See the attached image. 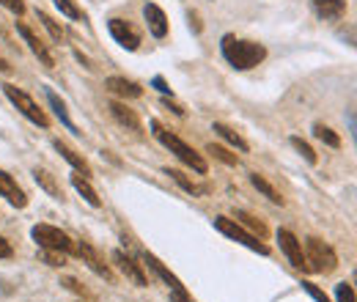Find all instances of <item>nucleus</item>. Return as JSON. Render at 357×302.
<instances>
[{
  "label": "nucleus",
  "mask_w": 357,
  "mask_h": 302,
  "mask_svg": "<svg viewBox=\"0 0 357 302\" xmlns=\"http://www.w3.org/2000/svg\"><path fill=\"white\" fill-rule=\"evenodd\" d=\"M220 52L223 58L239 72H248L253 66H259L267 58V47L259 42H248V39H236L234 33H225L220 39Z\"/></svg>",
  "instance_id": "obj_1"
},
{
  "label": "nucleus",
  "mask_w": 357,
  "mask_h": 302,
  "mask_svg": "<svg viewBox=\"0 0 357 302\" xmlns=\"http://www.w3.org/2000/svg\"><path fill=\"white\" fill-rule=\"evenodd\" d=\"M149 127H151V135H154V137H157V140H160V143H162V146H165L171 154H176V160H181L187 168H192V171L201 173V176H206V173H209L206 160H204V157H201V154H198L192 146H187V143H184L178 135L168 132L162 124H160V121H157V119H151V121H149Z\"/></svg>",
  "instance_id": "obj_2"
},
{
  "label": "nucleus",
  "mask_w": 357,
  "mask_h": 302,
  "mask_svg": "<svg viewBox=\"0 0 357 302\" xmlns=\"http://www.w3.org/2000/svg\"><path fill=\"white\" fill-rule=\"evenodd\" d=\"M305 269L308 272H316V275H330V272H335V266H338V256H335V250L324 242V239H319V236H308L305 239Z\"/></svg>",
  "instance_id": "obj_3"
},
{
  "label": "nucleus",
  "mask_w": 357,
  "mask_h": 302,
  "mask_svg": "<svg viewBox=\"0 0 357 302\" xmlns=\"http://www.w3.org/2000/svg\"><path fill=\"white\" fill-rule=\"evenodd\" d=\"M31 236H33V242H36V245H39L42 250H58V253L75 256V239H72V236H69L66 231L55 228V225L39 222V225H33Z\"/></svg>",
  "instance_id": "obj_4"
},
{
  "label": "nucleus",
  "mask_w": 357,
  "mask_h": 302,
  "mask_svg": "<svg viewBox=\"0 0 357 302\" xmlns=\"http://www.w3.org/2000/svg\"><path fill=\"white\" fill-rule=\"evenodd\" d=\"M215 228L228 236V239H234V242H239V245H245L248 250H253V253H259V256H269V248L264 245V239H259V236H253L250 231H245L234 217H215Z\"/></svg>",
  "instance_id": "obj_5"
},
{
  "label": "nucleus",
  "mask_w": 357,
  "mask_h": 302,
  "mask_svg": "<svg viewBox=\"0 0 357 302\" xmlns=\"http://www.w3.org/2000/svg\"><path fill=\"white\" fill-rule=\"evenodd\" d=\"M3 93L11 99V105H14V107L28 119V121H33V124H36V127H42V130L50 127V116H47L45 110L33 102V96H31V93H25L22 88L11 86V83H6V86H3Z\"/></svg>",
  "instance_id": "obj_6"
},
{
  "label": "nucleus",
  "mask_w": 357,
  "mask_h": 302,
  "mask_svg": "<svg viewBox=\"0 0 357 302\" xmlns=\"http://www.w3.org/2000/svg\"><path fill=\"white\" fill-rule=\"evenodd\" d=\"M107 31H110V36L116 39V44H121V47L130 50V52H135V50L140 47V33L135 31L127 20H121V17H113V20L107 22Z\"/></svg>",
  "instance_id": "obj_7"
},
{
  "label": "nucleus",
  "mask_w": 357,
  "mask_h": 302,
  "mask_svg": "<svg viewBox=\"0 0 357 302\" xmlns=\"http://www.w3.org/2000/svg\"><path fill=\"white\" fill-rule=\"evenodd\" d=\"M113 264L119 266V272L127 278V280H132L135 286H149V280H146V272H143V266L140 264H135V259L130 256V253H124V250H113Z\"/></svg>",
  "instance_id": "obj_8"
},
{
  "label": "nucleus",
  "mask_w": 357,
  "mask_h": 302,
  "mask_svg": "<svg viewBox=\"0 0 357 302\" xmlns=\"http://www.w3.org/2000/svg\"><path fill=\"white\" fill-rule=\"evenodd\" d=\"M278 242H280V250L286 253V259L291 261V266H294V269H305L303 242H300L289 228H280V231H278Z\"/></svg>",
  "instance_id": "obj_9"
},
{
  "label": "nucleus",
  "mask_w": 357,
  "mask_h": 302,
  "mask_svg": "<svg viewBox=\"0 0 357 302\" xmlns=\"http://www.w3.org/2000/svg\"><path fill=\"white\" fill-rule=\"evenodd\" d=\"M75 256L77 259H83V264H89L91 272H96L99 278H105V280H113V272H110V266L105 264V259L91 248L89 242H75Z\"/></svg>",
  "instance_id": "obj_10"
},
{
  "label": "nucleus",
  "mask_w": 357,
  "mask_h": 302,
  "mask_svg": "<svg viewBox=\"0 0 357 302\" xmlns=\"http://www.w3.org/2000/svg\"><path fill=\"white\" fill-rule=\"evenodd\" d=\"M17 33L22 36V42L28 44V50H31V52L45 63L47 69H52V66H55V58H52V52L47 50V44L42 42V39H39V36L25 25V22H17Z\"/></svg>",
  "instance_id": "obj_11"
},
{
  "label": "nucleus",
  "mask_w": 357,
  "mask_h": 302,
  "mask_svg": "<svg viewBox=\"0 0 357 302\" xmlns=\"http://www.w3.org/2000/svg\"><path fill=\"white\" fill-rule=\"evenodd\" d=\"M0 198H6L14 209H25V206H28V195H25V190L17 184L14 176H8L3 168H0Z\"/></svg>",
  "instance_id": "obj_12"
},
{
  "label": "nucleus",
  "mask_w": 357,
  "mask_h": 302,
  "mask_svg": "<svg viewBox=\"0 0 357 302\" xmlns=\"http://www.w3.org/2000/svg\"><path fill=\"white\" fill-rule=\"evenodd\" d=\"M143 17H146L149 33H151L154 39H165V36H168V17H165V11H162L157 3H146V6H143Z\"/></svg>",
  "instance_id": "obj_13"
},
{
  "label": "nucleus",
  "mask_w": 357,
  "mask_h": 302,
  "mask_svg": "<svg viewBox=\"0 0 357 302\" xmlns=\"http://www.w3.org/2000/svg\"><path fill=\"white\" fill-rule=\"evenodd\" d=\"M313 14L319 20H341L347 14V0H311Z\"/></svg>",
  "instance_id": "obj_14"
},
{
  "label": "nucleus",
  "mask_w": 357,
  "mask_h": 302,
  "mask_svg": "<svg viewBox=\"0 0 357 302\" xmlns=\"http://www.w3.org/2000/svg\"><path fill=\"white\" fill-rule=\"evenodd\" d=\"M52 146H55V151H58V154H61V157H63V160H66V163L75 168V173H83L86 179H91V176H93L91 165L83 160V157H80V154H77V151H75V149H72V146H66L63 140H52Z\"/></svg>",
  "instance_id": "obj_15"
},
{
  "label": "nucleus",
  "mask_w": 357,
  "mask_h": 302,
  "mask_svg": "<svg viewBox=\"0 0 357 302\" xmlns=\"http://www.w3.org/2000/svg\"><path fill=\"white\" fill-rule=\"evenodd\" d=\"M105 88H107L110 93L121 96V99H137V96H143V88L137 86L135 80H127V77H107V80H105Z\"/></svg>",
  "instance_id": "obj_16"
},
{
  "label": "nucleus",
  "mask_w": 357,
  "mask_h": 302,
  "mask_svg": "<svg viewBox=\"0 0 357 302\" xmlns=\"http://www.w3.org/2000/svg\"><path fill=\"white\" fill-rule=\"evenodd\" d=\"M143 261H146V266H149L160 280H165V283H168V289H184V286H181V280H178L176 275H174L162 261L157 259L154 253H149V250H146V253H143Z\"/></svg>",
  "instance_id": "obj_17"
},
{
  "label": "nucleus",
  "mask_w": 357,
  "mask_h": 302,
  "mask_svg": "<svg viewBox=\"0 0 357 302\" xmlns=\"http://www.w3.org/2000/svg\"><path fill=\"white\" fill-rule=\"evenodd\" d=\"M110 113H113V119H116L121 127H127V130H132V132L143 130L137 113H135L132 107H127V102H110Z\"/></svg>",
  "instance_id": "obj_18"
},
{
  "label": "nucleus",
  "mask_w": 357,
  "mask_h": 302,
  "mask_svg": "<svg viewBox=\"0 0 357 302\" xmlns=\"http://www.w3.org/2000/svg\"><path fill=\"white\" fill-rule=\"evenodd\" d=\"M165 176H171V179L176 181L178 187L184 190V192H190V195H195V198H204V195H209V184H198V181L187 179V173L176 171V168H165Z\"/></svg>",
  "instance_id": "obj_19"
},
{
  "label": "nucleus",
  "mask_w": 357,
  "mask_h": 302,
  "mask_svg": "<svg viewBox=\"0 0 357 302\" xmlns=\"http://www.w3.org/2000/svg\"><path fill=\"white\" fill-rule=\"evenodd\" d=\"M45 93H47V102H50V107H52V113L58 116V121H61V124H63V127H66V130H69V132H75V135H80V130L75 127V121L69 119V110H66V105H63V99H61V96H58V93H55L52 88H45Z\"/></svg>",
  "instance_id": "obj_20"
},
{
  "label": "nucleus",
  "mask_w": 357,
  "mask_h": 302,
  "mask_svg": "<svg viewBox=\"0 0 357 302\" xmlns=\"http://www.w3.org/2000/svg\"><path fill=\"white\" fill-rule=\"evenodd\" d=\"M234 220L245 228V231H250L253 236H259V239H267V225H264V220H259L256 215H250V212H245V209H236L234 212Z\"/></svg>",
  "instance_id": "obj_21"
},
{
  "label": "nucleus",
  "mask_w": 357,
  "mask_h": 302,
  "mask_svg": "<svg viewBox=\"0 0 357 302\" xmlns=\"http://www.w3.org/2000/svg\"><path fill=\"white\" fill-rule=\"evenodd\" d=\"M72 187H75V190L83 195V201H86V204H91L93 209H99V206H102V198H99V192L91 187V181L86 179V176H83V173H75V176H72Z\"/></svg>",
  "instance_id": "obj_22"
},
{
  "label": "nucleus",
  "mask_w": 357,
  "mask_h": 302,
  "mask_svg": "<svg viewBox=\"0 0 357 302\" xmlns=\"http://www.w3.org/2000/svg\"><path fill=\"white\" fill-rule=\"evenodd\" d=\"M250 184H253V187H256V190H259V192L267 198L269 204H275V206H283V204H286V201H283V195H280V192H278V190L269 184L264 176H259V173H250Z\"/></svg>",
  "instance_id": "obj_23"
},
{
  "label": "nucleus",
  "mask_w": 357,
  "mask_h": 302,
  "mask_svg": "<svg viewBox=\"0 0 357 302\" xmlns=\"http://www.w3.org/2000/svg\"><path fill=\"white\" fill-rule=\"evenodd\" d=\"M33 179H36V184L45 190L47 195H52V198H63L61 184L55 181V176L47 171V168H33Z\"/></svg>",
  "instance_id": "obj_24"
},
{
  "label": "nucleus",
  "mask_w": 357,
  "mask_h": 302,
  "mask_svg": "<svg viewBox=\"0 0 357 302\" xmlns=\"http://www.w3.org/2000/svg\"><path fill=\"white\" fill-rule=\"evenodd\" d=\"M212 130L218 132L228 146H234V149H239V151H248V149H250V146H248V140H245L236 130H231L228 124H223V121H215V127H212Z\"/></svg>",
  "instance_id": "obj_25"
},
{
  "label": "nucleus",
  "mask_w": 357,
  "mask_h": 302,
  "mask_svg": "<svg viewBox=\"0 0 357 302\" xmlns=\"http://www.w3.org/2000/svg\"><path fill=\"white\" fill-rule=\"evenodd\" d=\"M289 143H291V149H294L297 154H303V160H305L308 165H316V163H319V157H316V151L311 149V143H305L300 135H291Z\"/></svg>",
  "instance_id": "obj_26"
},
{
  "label": "nucleus",
  "mask_w": 357,
  "mask_h": 302,
  "mask_svg": "<svg viewBox=\"0 0 357 302\" xmlns=\"http://www.w3.org/2000/svg\"><path fill=\"white\" fill-rule=\"evenodd\" d=\"M313 135H316V140H321L324 146H330V149H341V137L330 130V127H324L321 121L313 124Z\"/></svg>",
  "instance_id": "obj_27"
},
{
  "label": "nucleus",
  "mask_w": 357,
  "mask_h": 302,
  "mask_svg": "<svg viewBox=\"0 0 357 302\" xmlns=\"http://www.w3.org/2000/svg\"><path fill=\"white\" fill-rule=\"evenodd\" d=\"M36 17H39V22L45 25L47 33H50L55 42H63V39H66V31H63V28H61V25H58V22H55V20H52L47 11H36Z\"/></svg>",
  "instance_id": "obj_28"
},
{
  "label": "nucleus",
  "mask_w": 357,
  "mask_h": 302,
  "mask_svg": "<svg viewBox=\"0 0 357 302\" xmlns=\"http://www.w3.org/2000/svg\"><path fill=\"white\" fill-rule=\"evenodd\" d=\"M206 151H209L215 160H220L223 165H231V168H234V165H239V157H236V154H231V151L223 149V146H218V143H209V146H206Z\"/></svg>",
  "instance_id": "obj_29"
},
{
  "label": "nucleus",
  "mask_w": 357,
  "mask_h": 302,
  "mask_svg": "<svg viewBox=\"0 0 357 302\" xmlns=\"http://www.w3.org/2000/svg\"><path fill=\"white\" fill-rule=\"evenodd\" d=\"M55 3V8L61 11V14H66L69 20H83V8L75 3V0H52Z\"/></svg>",
  "instance_id": "obj_30"
},
{
  "label": "nucleus",
  "mask_w": 357,
  "mask_h": 302,
  "mask_svg": "<svg viewBox=\"0 0 357 302\" xmlns=\"http://www.w3.org/2000/svg\"><path fill=\"white\" fill-rule=\"evenodd\" d=\"M61 286H66L69 292H75V294H80V297H89L91 300V292L77 280V278H61Z\"/></svg>",
  "instance_id": "obj_31"
},
{
  "label": "nucleus",
  "mask_w": 357,
  "mask_h": 302,
  "mask_svg": "<svg viewBox=\"0 0 357 302\" xmlns=\"http://www.w3.org/2000/svg\"><path fill=\"white\" fill-rule=\"evenodd\" d=\"M335 300L338 302H357L352 283H338V286H335Z\"/></svg>",
  "instance_id": "obj_32"
},
{
  "label": "nucleus",
  "mask_w": 357,
  "mask_h": 302,
  "mask_svg": "<svg viewBox=\"0 0 357 302\" xmlns=\"http://www.w3.org/2000/svg\"><path fill=\"white\" fill-rule=\"evenodd\" d=\"M300 286H303V292H305V294H311L316 302H333L324 292H321V289H319V286H316V283H311V280H303Z\"/></svg>",
  "instance_id": "obj_33"
},
{
  "label": "nucleus",
  "mask_w": 357,
  "mask_h": 302,
  "mask_svg": "<svg viewBox=\"0 0 357 302\" xmlns=\"http://www.w3.org/2000/svg\"><path fill=\"white\" fill-rule=\"evenodd\" d=\"M42 259L50 266H63L66 264V253H58V250H42Z\"/></svg>",
  "instance_id": "obj_34"
},
{
  "label": "nucleus",
  "mask_w": 357,
  "mask_h": 302,
  "mask_svg": "<svg viewBox=\"0 0 357 302\" xmlns=\"http://www.w3.org/2000/svg\"><path fill=\"white\" fill-rule=\"evenodd\" d=\"M0 6H6L11 14H17V17H22L25 14V3L22 0H0Z\"/></svg>",
  "instance_id": "obj_35"
},
{
  "label": "nucleus",
  "mask_w": 357,
  "mask_h": 302,
  "mask_svg": "<svg viewBox=\"0 0 357 302\" xmlns=\"http://www.w3.org/2000/svg\"><path fill=\"white\" fill-rule=\"evenodd\" d=\"M151 86L157 88V91H160V93H162V96H174V91H171V88H168V83H165V77H162V75H157V77H154V80H151Z\"/></svg>",
  "instance_id": "obj_36"
},
{
  "label": "nucleus",
  "mask_w": 357,
  "mask_h": 302,
  "mask_svg": "<svg viewBox=\"0 0 357 302\" xmlns=\"http://www.w3.org/2000/svg\"><path fill=\"white\" fill-rule=\"evenodd\" d=\"M14 256V250H11V242L0 234V259H11Z\"/></svg>",
  "instance_id": "obj_37"
},
{
  "label": "nucleus",
  "mask_w": 357,
  "mask_h": 302,
  "mask_svg": "<svg viewBox=\"0 0 357 302\" xmlns=\"http://www.w3.org/2000/svg\"><path fill=\"white\" fill-rule=\"evenodd\" d=\"M171 302H195L184 289H171Z\"/></svg>",
  "instance_id": "obj_38"
},
{
  "label": "nucleus",
  "mask_w": 357,
  "mask_h": 302,
  "mask_svg": "<svg viewBox=\"0 0 357 302\" xmlns=\"http://www.w3.org/2000/svg\"><path fill=\"white\" fill-rule=\"evenodd\" d=\"M162 105H165V107H171V110H174V113H176V116H187V110H184V107H181V105H176V102H171V99H168V96H165V99H162Z\"/></svg>",
  "instance_id": "obj_39"
},
{
  "label": "nucleus",
  "mask_w": 357,
  "mask_h": 302,
  "mask_svg": "<svg viewBox=\"0 0 357 302\" xmlns=\"http://www.w3.org/2000/svg\"><path fill=\"white\" fill-rule=\"evenodd\" d=\"M0 72H3V75H11V63H8L3 55H0Z\"/></svg>",
  "instance_id": "obj_40"
}]
</instances>
